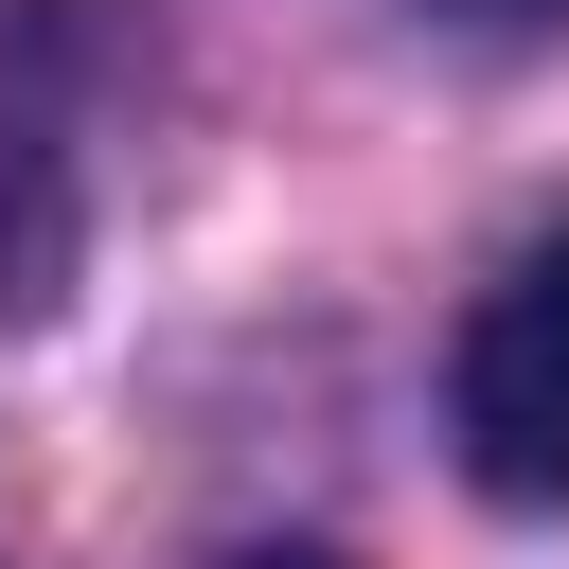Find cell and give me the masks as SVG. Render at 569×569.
Masks as SVG:
<instances>
[{"label": "cell", "mask_w": 569, "mask_h": 569, "mask_svg": "<svg viewBox=\"0 0 569 569\" xmlns=\"http://www.w3.org/2000/svg\"><path fill=\"white\" fill-rule=\"evenodd\" d=\"M231 569H338V551H231Z\"/></svg>", "instance_id": "2"}, {"label": "cell", "mask_w": 569, "mask_h": 569, "mask_svg": "<svg viewBox=\"0 0 569 569\" xmlns=\"http://www.w3.org/2000/svg\"><path fill=\"white\" fill-rule=\"evenodd\" d=\"M445 427L480 462V498L516 516H569V213L462 302V356H445Z\"/></svg>", "instance_id": "1"}]
</instances>
